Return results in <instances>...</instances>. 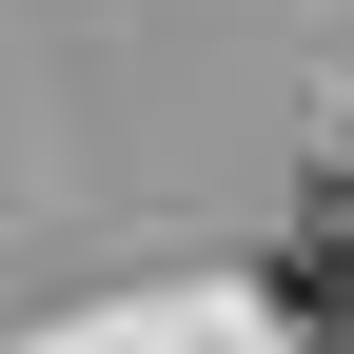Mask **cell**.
Segmentation results:
<instances>
[{"label":"cell","instance_id":"cell-1","mask_svg":"<svg viewBox=\"0 0 354 354\" xmlns=\"http://www.w3.org/2000/svg\"><path fill=\"white\" fill-rule=\"evenodd\" d=\"M276 315H295V335H354V177L276 236Z\"/></svg>","mask_w":354,"mask_h":354}]
</instances>
